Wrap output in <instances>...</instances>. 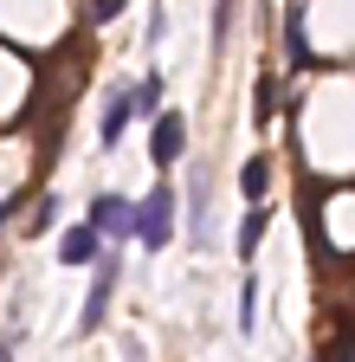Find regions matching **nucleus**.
<instances>
[{"instance_id":"2","label":"nucleus","mask_w":355,"mask_h":362,"mask_svg":"<svg viewBox=\"0 0 355 362\" xmlns=\"http://www.w3.org/2000/svg\"><path fill=\"white\" fill-rule=\"evenodd\" d=\"M84 220H91L97 233H110V240H136V201H123V194H97Z\"/></svg>"},{"instance_id":"8","label":"nucleus","mask_w":355,"mask_h":362,"mask_svg":"<svg viewBox=\"0 0 355 362\" xmlns=\"http://www.w3.org/2000/svg\"><path fill=\"white\" fill-rule=\"evenodd\" d=\"M239 188H246V201H252V207H265V188H272V162L252 156V162H246V175H239Z\"/></svg>"},{"instance_id":"4","label":"nucleus","mask_w":355,"mask_h":362,"mask_svg":"<svg viewBox=\"0 0 355 362\" xmlns=\"http://www.w3.org/2000/svg\"><path fill=\"white\" fill-rule=\"evenodd\" d=\"M91 272H97V279H91V298H84V317H78V337H91V330L104 324V310H110V291H116V259H110V252H104V259H97Z\"/></svg>"},{"instance_id":"12","label":"nucleus","mask_w":355,"mask_h":362,"mask_svg":"<svg viewBox=\"0 0 355 362\" xmlns=\"http://www.w3.org/2000/svg\"><path fill=\"white\" fill-rule=\"evenodd\" d=\"M252 324H258V279H246V285H239V330L252 337Z\"/></svg>"},{"instance_id":"7","label":"nucleus","mask_w":355,"mask_h":362,"mask_svg":"<svg viewBox=\"0 0 355 362\" xmlns=\"http://www.w3.org/2000/svg\"><path fill=\"white\" fill-rule=\"evenodd\" d=\"M129 117H136V84H116V90H110V104H104V123H97V143H104V149L123 143Z\"/></svg>"},{"instance_id":"5","label":"nucleus","mask_w":355,"mask_h":362,"mask_svg":"<svg viewBox=\"0 0 355 362\" xmlns=\"http://www.w3.org/2000/svg\"><path fill=\"white\" fill-rule=\"evenodd\" d=\"M104 259V233H97V226L91 220H84V226H65V233H59V265H97Z\"/></svg>"},{"instance_id":"13","label":"nucleus","mask_w":355,"mask_h":362,"mask_svg":"<svg viewBox=\"0 0 355 362\" xmlns=\"http://www.w3.org/2000/svg\"><path fill=\"white\" fill-rule=\"evenodd\" d=\"M258 117H265V123L278 117V78H258Z\"/></svg>"},{"instance_id":"3","label":"nucleus","mask_w":355,"mask_h":362,"mask_svg":"<svg viewBox=\"0 0 355 362\" xmlns=\"http://www.w3.org/2000/svg\"><path fill=\"white\" fill-rule=\"evenodd\" d=\"M181 143H188V117H181V110H155V129H149V156H155V168L181 162Z\"/></svg>"},{"instance_id":"1","label":"nucleus","mask_w":355,"mask_h":362,"mask_svg":"<svg viewBox=\"0 0 355 362\" xmlns=\"http://www.w3.org/2000/svg\"><path fill=\"white\" fill-rule=\"evenodd\" d=\"M168 233H174V188L155 181V188L136 201V240L155 252V246H168Z\"/></svg>"},{"instance_id":"14","label":"nucleus","mask_w":355,"mask_h":362,"mask_svg":"<svg viewBox=\"0 0 355 362\" xmlns=\"http://www.w3.org/2000/svg\"><path fill=\"white\" fill-rule=\"evenodd\" d=\"M233 33V0H213V45H227Z\"/></svg>"},{"instance_id":"11","label":"nucleus","mask_w":355,"mask_h":362,"mask_svg":"<svg viewBox=\"0 0 355 362\" xmlns=\"http://www.w3.org/2000/svg\"><path fill=\"white\" fill-rule=\"evenodd\" d=\"M284 45H291V65H310V39H303V7H291V33H284Z\"/></svg>"},{"instance_id":"15","label":"nucleus","mask_w":355,"mask_h":362,"mask_svg":"<svg viewBox=\"0 0 355 362\" xmlns=\"http://www.w3.org/2000/svg\"><path fill=\"white\" fill-rule=\"evenodd\" d=\"M116 13H123V0H97V7H91V20H97V26H104V20H116Z\"/></svg>"},{"instance_id":"9","label":"nucleus","mask_w":355,"mask_h":362,"mask_svg":"<svg viewBox=\"0 0 355 362\" xmlns=\"http://www.w3.org/2000/svg\"><path fill=\"white\" fill-rule=\"evenodd\" d=\"M265 226H272V207H252V214H246V226H239V259H252V252H258Z\"/></svg>"},{"instance_id":"6","label":"nucleus","mask_w":355,"mask_h":362,"mask_svg":"<svg viewBox=\"0 0 355 362\" xmlns=\"http://www.w3.org/2000/svg\"><path fill=\"white\" fill-rule=\"evenodd\" d=\"M207 188H213V175L194 162V168H188V240H194V246L213 240V226H207V214H213V207H207Z\"/></svg>"},{"instance_id":"10","label":"nucleus","mask_w":355,"mask_h":362,"mask_svg":"<svg viewBox=\"0 0 355 362\" xmlns=\"http://www.w3.org/2000/svg\"><path fill=\"white\" fill-rule=\"evenodd\" d=\"M155 110H162V71H149L136 84V117H155Z\"/></svg>"}]
</instances>
